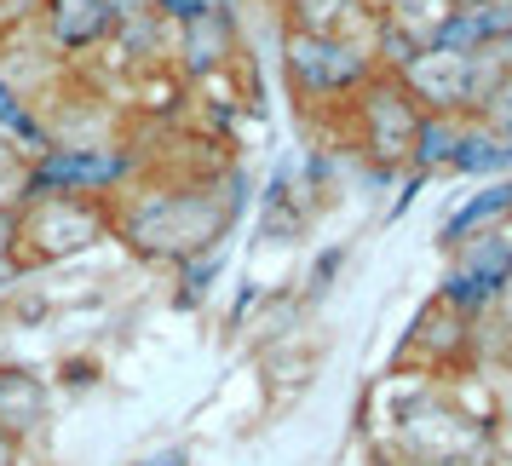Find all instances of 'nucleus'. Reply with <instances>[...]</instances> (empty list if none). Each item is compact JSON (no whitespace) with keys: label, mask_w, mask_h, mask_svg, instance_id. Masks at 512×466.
<instances>
[{"label":"nucleus","mask_w":512,"mask_h":466,"mask_svg":"<svg viewBox=\"0 0 512 466\" xmlns=\"http://www.w3.org/2000/svg\"><path fill=\"white\" fill-rule=\"evenodd\" d=\"M242 219V173H185V167H139V179L110 196V242L139 265H190L219 254Z\"/></svg>","instance_id":"f257e3e1"},{"label":"nucleus","mask_w":512,"mask_h":466,"mask_svg":"<svg viewBox=\"0 0 512 466\" xmlns=\"http://www.w3.org/2000/svg\"><path fill=\"white\" fill-rule=\"evenodd\" d=\"M110 242V202L75 190H29L18 208V277L70 271Z\"/></svg>","instance_id":"f03ea898"},{"label":"nucleus","mask_w":512,"mask_h":466,"mask_svg":"<svg viewBox=\"0 0 512 466\" xmlns=\"http://www.w3.org/2000/svg\"><path fill=\"white\" fill-rule=\"evenodd\" d=\"M380 70L369 47H357L351 35H305V29H282V75L288 93L300 104H340Z\"/></svg>","instance_id":"7ed1b4c3"},{"label":"nucleus","mask_w":512,"mask_h":466,"mask_svg":"<svg viewBox=\"0 0 512 466\" xmlns=\"http://www.w3.org/2000/svg\"><path fill=\"white\" fill-rule=\"evenodd\" d=\"M351 116V150L374 167V173H392L397 162L415 156V133H420V104L403 93V81L392 70H374L357 93L346 98Z\"/></svg>","instance_id":"20e7f679"},{"label":"nucleus","mask_w":512,"mask_h":466,"mask_svg":"<svg viewBox=\"0 0 512 466\" xmlns=\"http://www.w3.org/2000/svg\"><path fill=\"white\" fill-rule=\"evenodd\" d=\"M52 426H58L52 374L24 357H0V438H12L24 455H47Z\"/></svg>","instance_id":"39448f33"},{"label":"nucleus","mask_w":512,"mask_h":466,"mask_svg":"<svg viewBox=\"0 0 512 466\" xmlns=\"http://www.w3.org/2000/svg\"><path fill=\"white\" fill-rule=\"evenodd\" d=\"M449 254H455V259H449V277H443L438 300L449 305V311H461V317L484 311V305L512 282V242L501 231L466 236V242H455Z\"/></svg>","instance_id":"423d86ee"},{"label":"nucleus","mask_w":512,"mask_h":466,"mask_svg":"<svg viewBox=\"0 0 512 466\" xmlns=\"http://www.w3.org/2000/svg\"><path fill=\"white\" fill-rule=\"evenodd\" d=\"M403 81V93L415 98L432 116H472V52L455 47H420L403 70H392Z\"/></svg>","instance_id":"0eeeda50"},{"label":"nucleus","mask_w":512,"mask_h":466,"mask_svg":"<svg viewBox=\"0 0 512 466\" xmlns=\"http://www.w3.org/2000/svg\"><path fill=\"white\" fill-rule=\"evenodd\" d=\"M35 24L52 58L75 64L81 52H104L116 41V6L110 0H35Z\"/></svg>","instance_id":"6e6552de"},{"label":"nucleus","mask_w":512,"mask_h":466,"mask_svg":"<svg viewBox=\"0 0 512 466\" xmlns=\"http://www.w3.org/2000/svg\"><path fill=\"white\" fill-rule=\"evenodd\" d=\"M369 12V0H282V29L305 35H351V24Z\"/></svg>","instance_id":"1a4fd4ad"},{"label":"nucleus","mask_w":512,"mask_h":466,"mask_svg":"<svg viewBox=\"0 0 512 466\" xmlns=\"http://www.w3.org/2000/svg\"><path fill=\"white\" fill-rule=\"evenodd\" d=\"M461 133H466V116H432V110H420V133H415V156H409V162H415L420 173L455 167Z\"/></svg>","instance_id":"9d476101"},{"label":"nucleus","mask_w":512,"mask_h":466,"mask_svg":"<svg viewBox=\"0 0 512 466\" xmlns=\"http://www.w3.org/2000/svg\"><path fill=\"white\" fill-rule=\"evenodd\" d=\"M501 167H512V150L489 127H478V121L466 116L461 150H455V173H501Z\"/></svg>","instance_id":"9b49d317"},{"label":"nucleus","mask_w":512,"mask_h":466,"mask_svg":"<svg viewBox=\"0 0 512 466\" xmlns=\"http://www.w3.org/2000/svg\"><path fill=\"white\" fill-rule=\"evenodd\" d=\"M29 190H35V162L18 156L12 144H0V213L6 208H24Z\"/></svg>","instance_id":"f8f14e48"},{"label":"nucleus","mask_w":512,"mask_h":466,"mask_svg":"<svg viewBox=\"0 0 512 466\" xmlns=\"http://www.w3.org/2000/svg\"><path fill=\"white\" fill-rule=\"evenodd\" d=\"M472 121H478V127H489V133H495V139H501V144L512 150V70L501 75V81H495V87H489L484 98H478Z\"/></svg>","instance_id":"ddd939ff"},{"label":"nucleus","mask_w":512,"mask_h":466,"mask_svg":"<svg viewBox=\"0 0 512 466\" xmlns=\"http://www.w3.org/2000/svg\"><path fill=\"white\" fill-rule=\"evenodd\" d=\"M0 277H18V208L0 213Z\"/></svg>","instance_id":"4468645a"},{"label":"nucleus","mask_w":512,"mask_h":466,"mask_svg":"<svg viewBox=\"0 0 512 466\" xmlns=\"http://www.w3.org/2000/svg\"><path fill=\"white\" fill-rule=\"evenodd\" d=\"M24 461H35V455H24L12 438H0V466H24Z\"/></svg>","instance_id":"2eb2a0df"},{"label":"nucleus","mask_w":512,"mask_h":466,"mask_svg":"<svg viewBox=\"0 0 512 466\" xmlns=\"http://www.w3.org/2000/svg\"><path fill=\"white\" fill-rule=\"evenodd\" d=\"M455 12H466V6H501V0H449Z\"/></svg>","instance_id":"dca6fc26"},{"label":"nucleus","mask_w":512,"mask_h":466,"mask_svg":"<svg viewBox=\"0 0 512 466\" xmlns=\"http://www.w3.org/2000/svg\"><path fill=\"white\" fill-rule=\"evenodd\" d=\"M24 466H58V461H41V455H35V461H24Z\"/></svg>","instance_id":"f3484780"},{"label":"nucleus","mask_w":512,"mask_h":466,"mask_svg":"<svg viewBox=\"0 0 512 466\" xmlns=\"http://www.w3.org/2000/svg\"><path fill=\"white\" fill-rule=\"evenodd\" d=\"M380 466H386V461H380Z\"/></svg>","instance_id":"a211bd4d"}]
</instances>
